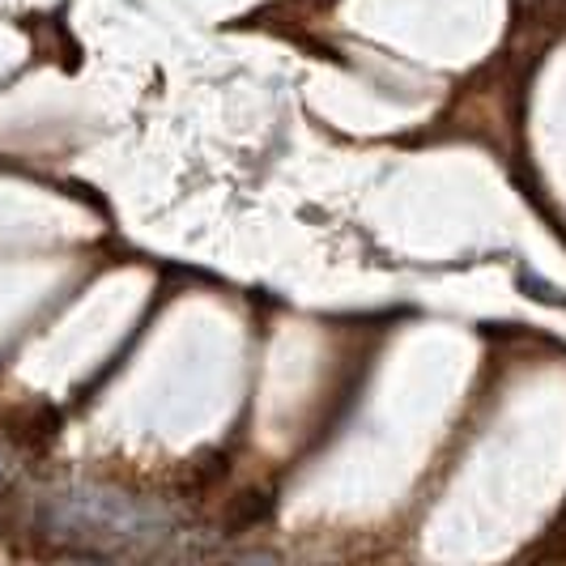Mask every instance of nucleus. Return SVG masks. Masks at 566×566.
I'll use <instances>...</instances> for the list:
<instances>
[]
</instances>
